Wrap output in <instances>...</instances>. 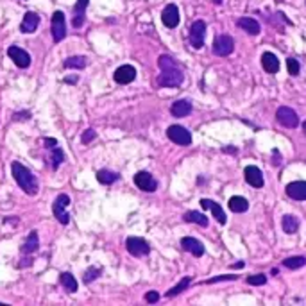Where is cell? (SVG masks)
I'll return each instance as SVG.
<instances>
[{
	"mask_svg": "<svg viewBox=\"0 0 306 306\" xmlns=\"http://www.w3.org/2000/svg\"><path fill=\"white\" fill-rule=\"evenodd\" d=\"M97 179H99V183H102V184H113L115 181L119 179V174H115V172H111V170L102 168V170L97 172Z\"/></svg>",
	"mask_w": 306,
	"mask_h": 306,
	"instance_id": "obj_29",
	"label": "cell"
},
{
	"mask_svg": "<svg viewBox=\"0 0 306 306\" xmlns=\"http://www.w3.org/2000/svg\"><path fill=\"white\" fill-rule=\"evenodd\" d=\"M113 77L119 84H129L133 83L134 77H136V70L131 64H122V66H119V68L115 70Z\"/></svg>",
	"mask_w": 306,
	"mask_h": 306,
	"instance_id": "obj_11",
	"label": "cell"
},
{
	"mask_svg": "<svg viewBox=\"0 0 306 306\" xmlns=\"http://www.w3.org/2000/svg\"><path fill=\"white\" fill-rule=\"evenodd\" d=\"M86 58L84 56H74V58H68V60H64L63 66L64 68H75V70H81L86 66Z\"/></svg>",
	"mask_w": 306,
	"mask_h": 306,
	"instance_id": "obj_27",
	"label": "cell"
},
{
	"mask_svg": "<svg viewBox=\"0 0 306 306\" xmlns=\"http://www.w3.org/2000/svg\"><path fill=\"white\" fill-rule=\"evenodd\" d=\"M11 172H13V178H15V181L18 183V186H20L25 193L34 195V193L38 192V179L34 178V174L31 172L27 167H24V165L18 163V161H13V163H11Z\"/></svg>",
	"mask_w": 306,
	"mask_h": 306,
	"instance_id": "obj_2",
	"label": "cell"
},
{
	"mask_svg": "<svg viewBox=\"0 0 306 306\" xmlns=\"http://www.w3.org/2000/svg\"><path fill=\"white\" fill-rule=\"evenodd\" d=\"M60 283L63 285V288L66 292H75L77 290V281H75V277L70 274V272H63L60 276Z\"/></svg>",
	"mask_w": 306,
	"mask_h": 306,
	"instance_id": "obj_25",
	"label": "cell"
},
{
	"mask_svg": "<svg viewBox=\"0 0 306 306\" xmlns=\"http://www.w3.org/2000/svg\"><path fill=\"white\" fill-rule=\"evenodd\" d=\"M170 113H172L174 117H178V119L188 117V115L192 113V104L188 102V100H178V102L172 104V108H170Z\"/></svg>",
	"mask_w": 306,
	"mask_h": 306,
	"instance_id": "obj_19",
	"label": "cell"
},
{
	"mask_svg": "<svg viewBox=\"0 0 306 306\" xmlns=\"http://www.w3.org/2000/svg\"><path fill=\"white\" fill-rule=\"evenodd\" d=\"M38 25H40V16L36 15V13H27V15L24 16V20H22V32H27V34H31V32H34L36 29H38Z\"/></svg>",
	"mask_w": 306,
	"mask_h": 306,
	"instance_id": "obj_18",
	"label": "cell"
},
{
	"mask_svg": "<svg viewBox=\"0 0 306 306\" xmlns=\"http://www.w3.org/2000/svg\"><path fill=\"white\" fill-rule=\"evenodd\" d=\"M161 20L163 24L167 25L168 29H174V27H178L179 24V9L176 4H168L167 7L163 9L161 13Z\"/></svg>",
	"mask_w": 306,
	"mask_h": 306,
	"instance_id": "obj_13",
	"label": "cell"
},
{
	"mask_svg": "<svg viewBox=\"0 0 306 306\" xmlns=\"http://www.w3.org/2000/svg\"><path fill=\"white\" fill-rule=\"evenodd\" d=\"M235 279H238V276H235V274H229V276H218V277H213V279H210V281L206 283H218V281H235Z\"/></svg>",
	"mask_w": 306,
	"mask_h": 306,
	"instance_id": "obj_37",
	"label": "cell"
},
{
	"mask_svg": "<svg viewBox=\"0 0 306 306\" xmlns=\"http://www.w3.org/2000/svg\"><path fill=\"white\" fill-rule=\"evenodd\" d=\"M204 36H206V24L203 20L193 22L190 27V43L195 49H201L204 45Z\"/></svg>",
	"mask_w": 306,
	"mask_h": 306,
	"instance_id": "obj_9",
	"label": "cell"
},
{
	"mask_svg": "<svg viewBox=\"0 0 306 306\" xmlns=\"http://www.w3.org/2000/svg\"><path fill=\"white\" fill-rule=\"evenodd\" d=\"M70 204V197L66 193H61L56 197V203L52 206V212H54V217L60 220L61 224H68L70 217H68V212H66V206Z\"/></svg>",
	"mask_w": 306,
	"mask_h": 306,
	"instance_id": "obj_4",
	"label": "cell"
},
{
	"mask_svg": "<svg viewBox=\"0 0 306 306\" xmlns=\"http://www.w3.org/2000/svg\"><path fill=\"white\" fill-rule=\"evenodd\" d=\"M286 66H288V74H290V75H297V74H299V63H297V60H292V58H288V60H286Z\"/></svg>",
	"mask_w": 306,
	"mask_h": 306,
	"instance_id": "obj_35",
	"label": "cell"
},
{
	"mask_svg": "<svg viewBox=\"0 0 306 306\" xmlns=\"http://www.w3.org/2000/svg\"><path fill=\"white\" fill-rule=\"evenodd\" d=\"M281 226H283V231L292 235V233H296L299 229V220L294 215H285L281 220Z\"/></svg>",
	"mask_w": 306,
	"mask_h": 306,
	"instance_id": "obj_24",
	"label": "cell"
},
{
	"mask_svg": "<svg viewBox=\"0 0 306 306\" xmlns=\"http://www.w3.org/2000/svg\"><path fill=\"white\" fill-rule=\"evenodd\" d=\"M184 220H186V222H195V224H199V226H204V227L208 226V217L206 215H203L201 212L184 213Z\"/></svg>",
	"mask_w": 306,
	"mask_h": 306,
	"instance_id": "obj_28",
	"label": "cell"
},
{
	"mask_svg": "<svg viewBox=\"0 0 306 306\" xmlns=\"http://www.w3.org/2000/svg\"><path fill=\"white\" fill-rule=\"evenodd\" d=\"M262 66L269 74H276L277 70H279V61H277V58L272 52H265L262 56Z\"/></svg>",
	"mask_w": 306,
	"mask_h": 306,
	"instance_id": "obj_20",
	"label": "cell"
},
{
	"mask_svg": "<svg viewBox=\"0 0 306 306\" xmlns=\"http://www.w3.org/2000/svg\"><path fill=\"white\" fill-rule=\"evenodd\" d=\"M95 136H97V134H95L93 129H86V131L83 133V136H81V142H83V143H90L92 140H95Z\"/></svg>",
	"mask_w": 306,
	"mask_h": 306,
	"instance_id": "obj_36",
	"label": "cell"
},
{
	"mask_svg": "<svg viewBox=\"0 0 306 306\" xmlns=\"http://www.w3.org/2000/svg\"><path fill=\"white\" fill-rule=\"evenodd\" d=\"M158 64L161 68V74L156 79L158 86H161V88H178V86L183 84V72L170 56H161L158 60Z\"/></svg>",
	"mask_w": 306,
	"mask_h": 306,
	"instance_id": "obj_1",
	"label": "cell"
},
{
	"mask_svg": "<svg viewBox=\"0 0 306 306\" xmlns=\"http://www.w3.org/2000/svg\"><path fill=\"white\" fill-rule=\"evenodd\" d=\"M276 117H277V122L286 129H294V127H297V123H299L297 113L292 108H286V106H281V108L277 109Z\"/></svg>",
	"mask_w": 306,
	"mask_h": 306,
	"instance_id": "obj_7",
	"label": "cell"
},
{
	"mask_svg": "<svg viewBox=\"0 0 306 306\" xmlns=\"http://www.w3.org/2000/svg\"><path fill=\"white\" fill-rule=\"evenodd\" d=\"M249 208V203H247L245 197H240V195H235V197L229 199V210L235 213H244L247 212Z\"/></svg>",
	"mask_w": 306,
	"mask_h": 306,
	"instance_id": "obj_23",
	"label": "cell"
},
{
	"mask_svg": "<svg viewBox=\"0 0 306 306\" xmlns=\"http://www.w3.org/2000/svg\"><path fill=\"white\" fill-rule=\"evenodd\" d=\"M102 274V271H100V267H90L88 271L84 272V276H83V279H84V283H92L93 279H97V277Z\"/></svg>",
	"mask_w": 306,
	"mask_h": 306,
	"instance_id": "obj_32",
	"label": "cell"
},
{
	"mask_svg": "<svg viewBox=\"0 0 306 306\" xmlns=\"http://www.w3.org/2000/svg\"><path fill=\"white\" fill-rule=\"evenodd\" d=\"M86 5H88V0H77V4H75V7H74V20H72V24H74L75 29L83 27V24H84V9H86Z\"/></svg>",
	"mask_w": 306,
	"mask_h": 306,
	"instance_id": "obj_21",
	"label": "cell"
},
{
	"mask_svg": "<svg viewBox=\"0 0 306 306\" xmlns=\"http://www.w3.org/2000/svg\"><path fill=\"white\" fill-rule=\"evenodd\" d=\"M125 247H127V251L136 258L147 256L149 251H151L149 244L145 242L143 238H138V237H129L127 240H125Z\"/></svg>",
	"mask_w": 306,
	"mask_h": 306,
	"instance_id": "obj_6",
	"label": "cell"
},
{
	"mask_svg": "<svg viewBox=\"0 0 306 306\" xmlns=\"http://www.w3.org/2000/svg\"><path fill=\"white\" fill-rule=\"evenodd\" d=\"M181 245H183L184 251L192 252L193 256H203V254H204V245L199 242L197 238L184 237L183 240H181Z\"/></svg>",
	"mask_w": 306,
	"mask_h": 306,
	"instance_id": "obj_17",
	"label": "cell"
},
{
	"mask_svg": "<svg viewBox=\"0 0 306 306\" xmlns=\"http://www.w3.org/2000/svg\"><path fill=\"white\" fill-rule=\"evenodd\" d=\"M247 283H249V285H252V286L265 285V283H267V276H263V274H254V276L247 277Z\"/></svg>",
	"mask_w": 306,
	"mask_h": 306,
	"instance_id": "obj_34",
	"label": "cell"
},
{
	"mask_svg": "<svg viewBox=\"0 0 306 306\" xmlns=\"http://www.w3.org/2000/svg\"><path fill=\"white\" fill-rule=\"evenodd\" d=\"M167 136L178 145H190L192 143V134L183 125H170L167 129Z\"/></svg>",
	"mask_w": 306,
	"mask_h": 306,
	"instance_id": "obj_5",
	"label": "cell"
},
{
	"mask_svg": "<svg viewBox=\"0 0 306 306\" xmlns=\"http://www.w3.org/2000/svg\"><path fill=\"white\" fill-rule=\"evenodd\" d=\"M63 159H64V153L61 151V149H56L52 151V167L58 168L61 163H63Z\"/></svg>",
	"mask_w": 306,
	"mask_h": 306,
	"instance_id": "obj_33",
	"label": "cell"
},
{
	"mask_svg": "<svg viewBox=\"0 0 306 306\" xmlns=\"http://www.w3.org/2000/svg\"><path fill=\"white\" fill-rule=\"evenodd\" d=\"M7 54H9V58L13 60V63L18 66V68H27L31 64V56L25 52L24 49H20V47H9L7 49Z\"/></svg>",
	"mask_w": 306,
	"mask_h": 306,
	"instance_id": "obj_10",
	"label": "cell"
},
{
	"mask_svg": "<svg viewBox=\"0 0 306 306\" xmlns=\"http://www.w3.org/2000/svg\"><path fill=\"white\" fill-rule=\"evenodd\" d=\"M286 195L296 201H306V181H296L286 184Z\"/></svg>",
	"mask_w": 306,
	"mask_h": 306,
	"instance_id": "obj_15",
	"label": "cell"
},
{
	"mask_svg": "<svg viewBox=\"0 0 306 306\" xmlns=\"http://www.w3.org/2000/svg\"><path fill=\"white\" fill-rule=\"evenodd\" d=\"M305 129H306V122H305Z\"/></svg>",
	"mask_w": 306,
	"mask_h": 306,
	"instance_id": "obj_42",
	"label": "cell"
},
{
	"mask_svg": "<svg viewBox=\"0 0 306 306\" xmlns=\"http://www.w3.org/2000/svg\"><path fill=\"white\" fill-rule=\"evenodd\" d=\"M238 27L244 29L247 34H251V36L260 34V31H262V25L258 24L256 20H252V18H240V20H238Z\"/></svg>",
	"mask_w": 306,
	"mask_h": 306,
	"instance_id": "obj_22",
	"label": "cell"
},
{
	"mask_svg": "<svg viewBox=\"0 0 306 306\" xmlns=\"http://www.w3.org/2000/svg\"><path fill=\"white\" fill-rule=\"evenodd\" d=\"M64 83L66 84H75L77 83V81H79V77H77V75H68V77H64Z\"/></svg>",
	"mask_w": 306,
	"mask_h": 306,
	"instance_id": "obj_40",
	"label": "cell"
},
{
	"mask_svg": "<svg viewBox=\"0 0 306 306\" xmlns=\"http://www.w3.org/2000/svg\"><path fill=\"white\" fill-rule=\"evenodd\" d=\"M305 263H306L305 256H292V258H285V260H283V265H285L286 269H292V271L301 269Z\"/></svg>",
	"mask_w": 306,
	"mask_h": 306,
	"instance_id": "obj_30",
	"label": "cell"
},
{
	"mask_svg": "<svg viewBox=\"0 0 306 306\" xmlns=\"http://www.w3.org/2000/svg\"><path fill=\"white\" fill-rule=\"evenodd\" d=\"M45 147H49V149L58 147V140H54V138H45Z\"/></svg>",
	"mask_w": 306,
	"mask_h": 306,
	"instance_id": "obj_39",
	"label": "cell"
},
{
	"mask_svg": "<svg viewBox=\"0 0 306 306\" xmlns=\"http://www.w3.org/2000/svg\"><path fill=\"white\" fill-rule=\"evenodd\" d=\"M50 31H52V38H54L56 43H60V41L64 40V36H66V20H64L63 11H56L54 15H52Z\"/></svg>",
	"mask_w": 306,
	"mask_h": 306,
	"instance_id": "obj_3",
	"label": "cell"
},
{
	"mask_svg": "<svg viewBox=\"0 0 306 306\" xmlns=\"http://www.w3.org/2000/svg\"><path fill=\"white\" fill-rule=\"evenodd\" d=\"M134 183L140 190L143 192H154L156 188H158V183H156V179L151 176L149 172H138L134 176Z\"/></svg>",
	"mask_w": 306,
	"mask_h": 306,
	"instance_id": "obj_12",
	"label": "cell"
},
{
	"mask_svg": "<svg viewBox=\"0 0 306 306\" xmlns=\"http://www.w3.org/2000/svg\"><path fill=\"white\" fill-rule=\"evenodd\" d=\"M244 174H245V181L251 184L252 188H262L263 186V174L258 167H254V165L245 167V172Z\"/></svg>",
	"mask_w": 306,
	"mask_h": 306,
	"instance_id": "obj_14",
	"label": "cell"
},
{
	"mask_svg": "<svg viewBox=\"0 0 306 306\" xmlns=\"http://www.w3.org/2000/svg\"><path fill=\"white\" fill-rule=\"evenodd\" d=\"M201 206H203L204 210H210V212L213 213V217L217 218L218 224H226L227 222L226 213H224V210L220 208V204L213 203V201H210V199H203V201H201Z\"/></svg>",
	"mask_w": 306,
	"mask_h": 306,
	"instance_id": "obj_16",
	"label": "cell"
},
{
	"mask_svg": "<svg viewBox=\"0 0 306 306\" xmlns=\"http://www.w3.org/2000/svg\"><path fill=\"white\" fill-rule=\"evenodd\" d=\"M213 2H215V4H220V2H222V0H213Z\"/></svg>",
	"mask_w": 306,
	"mask_h": 306,
	"instance_id": "obj_41",
	"label": "cell"
},
{
	"mask_svg": "<svg viewBox=\"0 0 306 306\" xmlns=\"http://www.w3.org/2000/svg\"><path fill=\"white\" fill-rule=\"evenodd\" d=\"M233 47H235V43H233V38L227 34H220L215 38V41H213V54L215 56H229L233 52Z\"/></svg>",
	"mask_w": 306,
	"mask_h": 306,
	"instance_id": "obj_8",
	"label": "cell"
},
{
	"mask_svg": "<svg viewBox=\"0 0 306 306\" xmlns=\"http://www.w3.org/2000/svg\"><path fill=\"white\" fill-rule=\"evenodd\" d=\"M38 245H40V242H38V233L32 231L29 235V238H27V242L22 245V252L24 254H31V252H34L38 249Z\"/></svg>",
	"mask_w": 306,
	"mask_h": 306,
	"instance_id": "obj_26",
	"label": "cell"
},
{
	"mask_svg": "<svg viewBox=\"0 0 306 306\" xmlns=\"http://www.w3.org/2000/svg\"><path fill=\"white\" fill-rule=\"evenodd\" d=\"M158 299H159L158 292L151 290V292H147V294H145V301H147V303H158Z\"/></svg>",
	"mask_w": 306,
	"mask_h": 306,
	"instance_id": "obj_38",
	"label": "cell"
},
{
	"mask_svg": "<svg viewBox=\"0 0 306 306\" xmlns=\"http://www.w3.org/2000/svg\"><path fill=\"white\" fill-rule=\"evenodd\" d=\"M192 283V277H184L183 281L179 283V285H176L174 288H170V290L167 292V297H174V296H178V294H181V292H184L188 288V285Z\"/></svg>",
	"mask_w": 306,
	"mask_h": 306,
	"instance_id": "obj_31",
	"label": "cell"
}]
</instances>
